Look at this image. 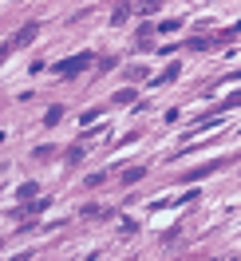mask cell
Returning <instances> with one entry per match:
<instances>
[{
	"mask_svg": "<svg viewBox=\"0 0 241 261\" xmlns=\"http://www.w3.org/2000/svg\"><path fill=\"white\" fill-rule=\"evenodd\" d=\"M91 60H95L91 51H75L71 60H60V64H56V75H60V80H75V75H83V71L91 67Z\"/></svg>",
	"mask_w": 241,
	"mask_h": 261,
	"instance_id": "6da1fadb",
	"label": "cell"
},
{
	"mask_svg": "<svg viewBox=\"0 0 241 261\" xmlns=\"http://www.w3.org/2000/svg\"><path fill=\"white\" fill-rule=\"evenodd\" d=\"M206 44H209V40H206V36H194V40H190V44H186V51H202V48H206Z\"/></svg>",
	"mask_w": 241,
	"mask_h": 261,
	"instance_id": "9c48e42d",
	"label": "cell"
},
{
	"mask_svg": "<svg viewBox=\"0 0 241 261\" xmlns=\"http://www.w3.org/2000/svg\"><path fill=\"white\" fill-rule=\"evenodd\" d=\"M229 107H241V91H233V95L225 99V103H222V107H218V111H229Z\"/></svg>",
	"mask_w": 241,
	"mask_h": 261,
	"instance_id": "8fae6325",
	"label": "cell"
},
{
	"mask_svg": "<svg viewBox=\"0 0 241 261\" xmlns=\"http://www.w3.org/2000/svg\"><path fill=\"white\" fill-rule=\"evenodd\" d=\"M146 178V166H130V170H123V186H135V182Z\"/></svg>",
	"mask_w": 241,
	"mask_h": 261,
	"instance_id": "3957f363",
	"label": "cell"
},
{
	"mask_svg": "<svg viewBox=\"0 0 241 261\" xmlns=\"http://www.w3.org/2000/svg\"><path fill=\"white\" fill-rule=\"evenodd\" d=\"M139 8H143V12H158V8H162V0H143Z\"/></svg>",
	"mask_w": 241,
	"mask_h": 261,
	"instance_id": "5bb4252c",
	"label": "cell"
},
{
	"mask_svg": "<svg viewBox=\"0 0 241 261\" xmlns=\"http://www.w3.org/2000/svg\"><path fill=\"white\" fill-rule=\"evenodd\" d=\"M16 194H20V198H32V194H36V182H24V186H20Z\"/></svg>",
	"mask_w": 241,
	"mask_h": 261,
	"instance_id": "9a60e30c",
	"label": "cell"
},
{
	"mask_svg": "<svg viewBox=\"0 0 241 261\" xmlns=\"http://www.w3.org/2000/svg\"><path fill=\"white\" fill-rule=\"evenodd\" d=\"M150 36H154V24H143L139 28V44H150Z\"/></svg>",
	"mask_w": 241,
	"mask_h": 261,
	"instance_id": "30bf717a",
	"label": "cell"
},
{
	"mask_svg": "<svg viewBox=\"0 0 241 261\" xmlns=\"http://www.w3.org/2000/svg\"><path fill=\"white\" fill-rule=\"evenodd\" d=\"M83 218H111V210H103V206H87Z\"/></svg>",
	"mask_w": 241,
	"mask_h": 261,
	"instance_id": "ba28073f",
	"label": "cell"
},
{
	"mask_svg": "<svg viewBox=\"0 0 241 261\" xmlns=\"http://www.w3.org/2000/svg\"><path fill=\"white\" fill-rule=\"evenodd\" d=\"M127 16H130V4H119V8H115V20H111V24H127Z\"/></svg>",
	"mask_w": 241,
	"mask_h": 261,
	"instance_id": "5b68a950",
	"label": "cell"
},
{
	"mask_svg": "<svg viewBox=\"0 0 241 261\" xmlns=\"http://www.w3.org/2000/svg\"><path fill=\"white\" fill-rule=\"evenodd\" d=\"M60 119H64V107H51V111L44 115V123H48V127H56V123H60Z\"/></svg>",
	"mask_w": 241,
	"mask_h": 261,
	"instance_id": "8992f818",
	"label": "cell"
},
{
	"mask_svg": "<svg viewBox=\"0 0 241 261\" xmlns=\"http://www.w3.org/2000/svg\"><path fill=\"white\" fill-rule=\"evenodd\" d=\"M127 80H146V67L143 64H130L127 67Z\"/></svg>",
	"mask_w": 241,
	"mask_h": 261,
	"instance_id": "52a82bcc",
	"label": "cell"
},
{
	"mask_svg": "<svg viewBox=\"0 0 241 261\" xmlns=\"http://www.w3.org/2000/svg\"><path fill=\"white\" fill-rule=\"evenodd\" d=\"M178 71H182V64H170V67H166V71L158 75V80H154V87H166V83H174V80H178Z\"/></svg>",
	"mask_w": 241,
	"mask_h": 261,
	"instance_id": "277c9868",
	"label": "cell"
},
{
	"mask_svg": "<svg viewBox=\"0 0 241 261\" xmlns=\"http://www.w3.org/2000/svg\"><path fill=\"white\" fill-rule=\"evenodd\" d=\"M130 99H135V91H130V87H123V91H115V103H130Z\"/></svg>",
	"mask_w": 241,
	"mask_h": 261,
	"instance_id": "4fadbf2b",
	"label": "cell"
},
{
	"mask_svg": "<svg viewBox=\"0 0 241 261\" xmlns=\"http://www.w3.org/2000/svg\"><path fill=\"white\" fill-rule=\"evenodd\" d=\"M36 36H40V24H36V20H28V24H24V28H20L16 36H12L8 44H4V56H12L16 48H24V44H32Z\"/></svg>",
	"mask_w": 241,
	"mask_h": 261,
	"instance_id": "7a4b0ae2",
	"label": "cell"
},
{
	"mask_svg": "<svg viewBox=\"0 0 241 261\" xmlns=\"http://www.w3.org/2000/svg\"><path fill=\"white\" fill-rule=\"evenodd\" d=\"M79 159H83V143H75V147L67 150V163H79Z\"/></svg>",
	"mask_w": 241,
	"mask_h": 261,
	"instance_id": "7c38bea8",
	"label": "cell"
}]
</instances>
